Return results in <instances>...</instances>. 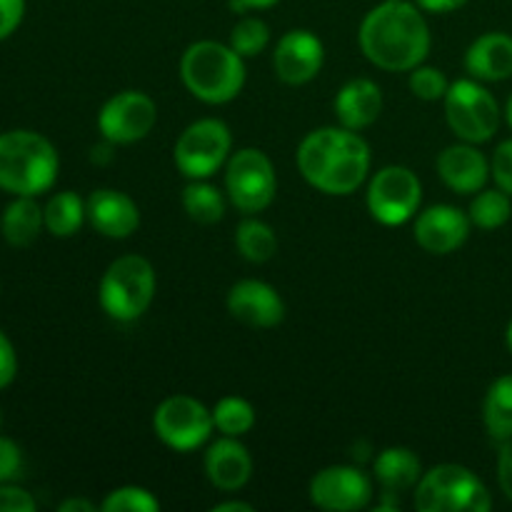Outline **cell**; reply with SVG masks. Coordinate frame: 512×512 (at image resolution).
<instances>
[{"label": "cell", "mask_w": 512, "mask_h": 512, "mask_svg": "<svg viewBox=\"0 0 512 512\" xmlns=\"http://www.w3.org/2000/svg\"><path fill=\"white\" fill-rule=\"evenodd\" d=\"M35 500L20 488H0V512H33Z\"/></svg>", "instance_id": "d590c367"}, {"label": "cell", "mask_w": 512, "mask_h": 512, "mask_svg": "<svg viewBox=\"0 0 512 512\" xmlns=\"http://www.w3.org/2000/svg\"><path fill=\"white\" fill-rule=\"evenodd\" d=\"M213 423L223 435L240 438L255 425V410L248 400L228 395V398L218 400V405L213 408Z\"/></svg>", "instance_id": "83f0119b"}, {"label": "cell", "mask_w": 512, "mask_h": 512, "mask_svg": "<svg viewBox=\"0 0 512 512\" xmlns=\"http://www.w3.org/2000/svg\"><path fill=\"white\" fill-rule=\"evenodd\" d=\"M498 478H500V488H503V493L512 500V438L505 440L503 450H500Z\"/></svg>", "instance_id": "74e56055"}, {"label": "cell", "mask_w": 512, "mask_h": 512, "mask_svg": "<svg viewBox=\"0 0 512 512\" xmlns=\"http://www.w3.org/2000/svg\"><path fill=\"white\" fill-rule=\"evenodd\" d=\"M88 218L98 233L108 238H130L140 225L138 205L120 190H95L88 198Z\"/></svg>", "instance_id": "e0dca14e"}, {"label": "cell", "mask_w": 512, "mask_h": 512, "mask_svg": "<svg viewBox=\"0 0 512 512\" xmlns=\"http://www.w3.org/2000/svg\"><path fill=\"white\" fill-rule=\"evenodd\" d=\"M205 473H208L210 483L215 488L225 490V493H233V490H240L250 480L253 460H250V453L245 450V445H240L238 440L225 435L223 440L210 445L208 455H205Z\"/></svg>", "instance_id": "ac0fdd59"}, {"label": "cell", "mask_w": 512, "mask_h": 512, "mask_svg": "<svg viewBox=\"0 0 512 512\" xmlns=\"http://www.w3.org/2000/svg\"><path fill=\"white\" fill-rule=\"evenodd\" d=\"M512 215L510 195L505 190H485L470 203V223L483 230H495L505 225Z\"/></svg>", "instance_id": "f1b7e54d"}, {"label": "cell", "mask_w": 512, "mask_h": 512, "mask_svg": "<svg viewBox=\"0 0 512 512\" xmlns=\"http://www.w3.org/2000/svg\"><path fill=\"white\" fill-rule=\"evenodd\" d=\"M225 188L235 208L243 213H260L268 208L278 188L275 168L268 155L255 148L238 150L228 163Z\"/></svg>", "instance_id": "ba28073f"}, {"label": "cell", "mask_w": 512, "mask_h": 512, "mask_svg": "<svg viewBox=\"0 0 512 512\" xmlns=\"http://www.w3.org/2000/svg\"><path fill=\"white\" fill-rule=\"evenodd\" d=\"M415 508L420 512H488L493 498L473 470L448 463L420 478Z\"/></svg>", "instance_id": "8992f818"}, {"label": "cell", "mask_w": 512, "mask_h": 512, "mask_svg": "<svg viewBox=\"0 0 512 512\" xmlns=\"http://www.w3.org/2000/svg\"><path fill=\"white\" fill-rule=\"evenodd\" d=\"M183 208L188 213L190 220L200 225H213L218 220H223L225 215V198L218 188L208 183H190L183 190Z\"/></svg>", "instance_id": "4316f807"}, {"label": "cell", "mask_w": 512, "mask_h": 512, "mask_svg": "<svg viewBox=\"0 0 512 512\" xmlns=\"http://www.w3.org/2000/svg\"><path fill=\"white\" fill-rule=\"evenodd\" d=\"M468 0H418V8L428 10V13H450V10H458Z\"/></svg>", "instance_id": "f35d334b"}, {"label": "cell", "mask_w": 512, "mask_h": 512, "mask_svg": "<svg viewBox=\"0 0 512 512\" xmlns=\"http://www.w3.org/2000/svg\"><path fill=\"white\" fill-rule=\"evenodd\" d=\"M270 43L268 25L260 18H243L230 33V48L243 58H253V55L263 53Z\"/></svg>", "instance_id": "f546056e"}, {"label": "cell", "mask_w": 512, "mask_h": 512, "mask_svg": "<svg viewBox=\"0 0 512 512\" xmlns=\"http://www.w3.org/2000/svg\"><path fill=\"white\" fill-rule=\"evenodd\" d=\"M508 120H510V125H512V95H510V100H508Z\"/></svg>", "instance_id": "f6af8a7d"}, {"label": "cell", "mask_w": 512, "mask_h": 512, "mask_svg": "<svg viewBox=\"0 0 512 512\" xmlns=\"http://www.w3.org/2000/svg\"><path fill=\"white\" fill-rule=\"evenodd\" d=\"M420 200H423V188H420L418 175L403 165H388L370 180L368 210L378 223H408L418 213Z\"/></svg>", "instance_id": "8fae6325"}, {"label": "cell", "mask_w": 512, "mask_h": 512, "mask_svg": "<svg viewBox=\"0 0 512 512\" xmlns=\"http://www.w3.org/2000/svg\"><path fill=\"white\" fill-rule=\"evenodd\" d=\"M45 225V213L40 205L35 203L33 195H18V200L5 208L3 220H0V230L3 238L15 248H25V245L35 243L40 235V228Z\"/></svg>", "instance_id": "603a6c76"}, {"label": "cell", "mask_w": 512, "mask_h": 512, "mask_svg": "<svg viewBox=\"0 0 512 512\" xmlns=\"http://www.w3.org/2000/svg\"><path fill=\"white\" fill-rule=\"evenodd\" d=\"M25 13V0H0V40L8 38L20 25Z\"/></svg>", "instance_id": "e575fe53"}, {"label": "cell", "mask_w": 512, "mask_h": 512, "mask_svg": "<svg viewBox=\"0 0 512 512\" xmlns=\"http://www.w3.org/2000/svg\"><path fill=\"white\" fill-rule=\"evenodd\" d=\"M465 68L478 80H505L512 75V38L485 33L465 53Z\"/></svg>", "instance_id": "44dd1931"}, {"label": "cell", "mask_w": 512, "mask_h": 512, "mask_svg": "<svg viewBox=\"0 0 512 512\" xmlns=\"http://www.w3.org/2000/svg\"><path fill=\"white\" fill-rule=\"evenodd\" d=\"M58 153L33 130L0 135V188L15 195H38L55 183Z\"/></svg>", "instance_id": "277c9868"}, {"label": "cell", "mask_w": 512, "mask_h": 512, "mask_svg": "<svg viewBox=\"0 0 512 512\" xmlns=\"http://www.w3.org/2000/svg\"><path fill=\"white\" fill-rule=\"evenodd\" d=\"M383 110V93L368 78H355L340 88L335 98V115L340 125L350 130H363L378 120Z\"/></svg>", "instance_id": "ffe728a7"}, {"label": "cell", "mask_w": 512, "mask_h": 512, "mask_svg": "<svg viewBox=\"0 0 512 512\" xmlns=\"http://www.w3.org/2000/svg\"><path fill=\"white\" fill-rule=\"evenodd\" d=\"M448 80L438 68H413L410 73V90L423 100H440L448 93Z\"/></svg>", "instance_id": "1f68e13d"}, {"label": "cell", "mask_w": 512, "mask_h": 512, "mask_svg": "<svg viewBox=\"0 0 512 512\" xmlns=\"http://www.w3.org/2000/svg\"><path fill=\"white\" fill-rule=\"evenodd\" d=\"M470 235V218L453 205H433L415 220V240L433 255H448L458 250Z\"/></svg>", "instance_id": "9a60e30c"}, {"label": "cell", "mask_w": 512, "mask_h": 512, "mask_svg": "<svg viewBox=\"0 0 512 512\" xmlns=\"http://www.w3.org/2000/svg\"><path fill=\"white\" fill-rule=\"evenodd\" d=\"M360 48L378 68L400 73L428 58L430 30L423 13L405 0H385L360 25Z\"/></svg>", "instance_id": "6da1fadb"}, {"label": "cell", "mask_w": 512, "mask_h": 512, "mask_svg": "<svg viewBox=\"0 0 512 512\" xmlns=\"http://www.w3.org/2000/svg\"><path fill=\"white\" fill-rule=\"evenodd\" d=\"M298 168L325 195H350L370 170V148L350 128H318L298 148Z\"/></svg>", "instance_id": "7a4b0ae2"}, {"label": "cell", "mask_w": 512, "mask_h": 512, "mask_svg": "<svg viewBox=\"0 0 512 512\" xmlns=\"http://www.w3.org/2000/svg\"><path fill=\"white\" fill-rule=\"evenodd\" d=\"M230 130L223 120L205 118L188 125L175 143V165L193 180L210 178L230 153Z\"/></svg>", "instance_id": "30bf717a"}, {"label": "cell", "mask_w": 512, "mask_h": 512, "mask_svg": "<svg viewBox=\"0 0 512 512\" xmlns=\"http://www.w3.org/2000/svg\"><path fill=\"white\" fill-rule=\"evenodd\" d=\"M235 245H238L240 255L250 263H268L275 253H278V238H275L273 228L265 225L263 220L248 218L238 225L235 230Z\"/></svg>", "instance_id": "484cf974"}, {"label": "cell", "mask_w": 512, "mask_h": 512, "mask_svg": "<svg viewBox=\"0 0 512 512\" xmlns=\"http://www.w3.org/2000/svg\"><path fill=\"white\" fill-rule=\"evenodd\" d=\"M483 415L490 438L503 443L512 438V375H503L490 385Z\"/></svg>", "instance_id": "cb8c5ba5"}, {"label": "cell", "mask_w": 512, "mask_h": 512, "mask_svg": "<svg viewBox=\"0 0 512 512\" xmlns=\"http://www.w3.org/2000/svg\"><path fill=\"white\" fill-rule=\"evenodd\" d=\"M448 125L465 143H485L500 125L498 100L475 80H455L445 93Z\"/></svg>", "instance_id": "52a82bcc"}, {"label": "cell", "mask_w": 512, "mask_h": 512, "mask_svg": "<svg viewBox=\"0 0 512 512\" xmlns=\"http://www.w3.org/2000/svg\"><path fill=\"white\" fill-rule=\"evenodd\" d=\"M490 173H493L495 183L500 190L512 195V140L498 145L493 155V165H490Z\"/></svg>", "instance_id": "d6a6232c"}, {"label": "cell", "mask_w": 512, "mask_h": 512, "mask_svg": "<svg viewBox=\"0 0 512 512\" xmlns=\"http://www.w3.org/2000/svg\"><path fill=\"white\" fill-rule=\"evenodd\" d=\"M15 373H18V360H15V350L10 340L0 333V388L13 383Z\"/></svg>", "instance_id": "8d00e7d4"}, {"label": "cell", "mask_w": 512, "mask_h": 512, "mask_svg": "<svg viewBox=\"0 0 512 512\" xmlns=\"http://www.w3.org/2000/svg\"><path fill=\"white\" fill-rule=\"evenodd\" d=\"M100 508L105 512H155L160 510V503L145 488L128 485V488L113 490Z\"/></svg>", "instance_id": "4dcf8cb0"}, {"label": "cell", "mask_w": 512, "mask_h": 512, "mask_svg": "<svg viewBox=\"0 0 512 512\" xmlns=\"http://www.w3.org/2000/svg\"><path fill=\"white\" fill-rule=\"evenodd\" d=\"M375 478L385 495H400L420 483V460L408 448H388L375 458Z\"/></svg>", "instance_id": "7402d4cb"}, {"label": "cell", "mask_w": 512, "mask_h": 512, "mask_svg": "<svg viewBox=\"0 0 512 512\" xmlns=\"http://www.w3.org/2000/svg\"><path fill=\"white\" fill-rule=\"evenodd\" d=\"M310 500L323 510L353 512L368 508L373 500V483L368 475L348 465L325 468L310 480Z\"/></svg>", "instance_id": "4fadbf2b"}, {"label": "cell", "mask_w": 512, "mask_h": 512, "mask_svg": "<svg viewBox=\"0 0 512 512\" xmlns=\"http://www.w3.org/2000/svg\"><path fill=\"white\" fill-rule=\"evenodd\" d=\"M60 512H95V505L88 503L83 498H70L65 503H60Z\"/></svg>", "instance_id": "60d3db41"}, {"label": "cell", "mask_w": 512, "mask_h": 512, "mask_svg": "<svg viewBox=\"0 0 512 512\" xmlns=\"http://www.w3.org/2000/svg\"><path fill=\"white\" fill-rule=\"evenodd\" d=\"M278 0H230V8L238 10V13H245V10H263V8H270V5H275Z\"/></svg>", "instance_id": "ab89813d"}, {"label": "cell", "mask_w": 512, "mask_h": 512, "mask_svg": "<svg viewBox=\"0 0 512 512\" xmlns=\"http://www.w3.org/2000/svg\"><path fill=\"white\" fill-rule=\"evenodd\" d=\"M155 295V270L143 255L113 260L100 280V305L118 323H133L150 308Z\"/></svg>", "instance_id": "5b68a950"}, {"label": "cell", "mask_w": 512, "mask_h": 512, "mask_svg": "<svg viewBox=\"0 0 512 512\" xmlns=\"http://www.w3.org/2000/svg\"><path fill=\"white\" fill-rule=\"evenodd\" d=\"M20 468H23V458H20V448L8 438H0V483L18 478Z\"/></svg>", "instance_id": "836d02e7"}, {"label": "cell", "mask_w": 512, "mask_h": 512, "mask_svg": "<svg viewBox=\"0 0 512 512\" xmlns=\"http://www.w3.org/2000/svg\"><path fill=\"white\" fill-rule=\"evenodd\" d=\"M213 510H215V512H228V510L250 512V510H253V505H248V503H240V500H230V503H220V505H215Z\"/></svg>", "instance_id": "7bdbcfd3"}, {"label": "cell", "mask_w": 512, "mask_h": 512, "mask_svg": "<svg viewBox=\"0 0 512 512\" xmlns=\"http://www.w3.org/2000/svg\"><path fill=\"white\" fill-rule=\"evenodd\" d=\"M155 435L168 448L178 453H190L200 448L213 433V413L190 395H173L158 405L153 415Z\"/></svg>", "instance_id": "9c48e42d"}, {"label": "cell", "mask_w": 512, "mask_h": 512, "mask_svg": "<svg viewBox=\"0 0 512 512\" xmlns=\"http://www.w3.org/2000/svg\"><path fill=\"white\" fill-rule=\"evenodd\" d=\"M158 120L153 98L140 90H123L103 105L98 115V128L113 145H130L143 140Z\"/></svg>", "instance_id": "7c38bea8"}, {"label": "cell", "mask_w": 512, "mask_h": 512, "mask_svg": "<svg viewBox=\"0 0 512 512\" xmlns=\"http://www.w3.org/2000/svg\"><path fill=\"white\" fill-rule=\"evenodd\" d=\"M325 48L310 30H290L280 38L273 53L275 73L283 83L303 85L313 80L323 68Z\"/></svg>", "instance_id": "5bb4252c"}, {"label": "cell", "mask_w": 512, "mask_h": 512, "mask_svg": "<svg viewBox=\"0 0 512 512\" xmlns=\"http://www.w3.org/2000/svg\"><path fill=\"white\" fill-rule=\"evenodd\" d=\"M110 140L105 145H95L93 148V155H90V158H93V163H110V160H113V148H110Z\"/></svg>", "instance_id": "b9f144b4"}, {"label": "cell", "mask_w": 512, "mask_h": 512, "mask_svg": "<svg viewBox=\"0 0 512 512\" xmlns=\"http://www.w3.org/2000/svg\"><path fill=\"white\" fill-rule=\"evenodd\" d=\"M228 310L250 328H275L285 318V303L278 290L263 280H240L230 288Z\"/></svg>", "instance_id": "2e32d148"}, {"label": "cell", "mask_w": 512, "mask_h": 512, "mask_svg": "<svg viewBox=\"0 0 512 512\" xmlns=\"http://www.w3.org/2000/svg\"><path fill=\"white\" fill-rule=\"evenodd\" d=\"M180 75L190 93L210 105H223L238 98L245 85L243 55L230 45L200 40L183 53Z\"/></svg>", "instance_id": "3957f363"}, {"label": "cell", "mask_w": 512, "mask_h": 512, "mask_svg": "<svg viewBox=\"0 0 512 512\" xmlns=\"http://www.w3.org/2000/svg\"><path fill=\"white\" fill-rule=\"evenodd\" d=\"M438 173L455 193H478L488 183V160L470 145H450L440 153Z\"/></svg>", "instance_id": "d6986e66"}, {"label": "cell", "mask_w": 512, "mask_h": 512, "mask_svg": "<svg viewBox=\"0 0 512 512\" xmlns=\"http://www.w3.org/2000/svg\"><path fill=\"white\" fill-rule=\"evenodd\" d=\"M45 228L55 235V238H70L80 230L85 215H88V205L78 198L75 193H58L48 200L45 205Z\"/></svg>", "instance_id": "d4e9b609"}, {"label": "cell", "mask_w": 512, "mask_h": 512, "mask_svg": "<svg viewBox=\"0 0 512 512\" xmlns=\"http://www.w3.org/2000/svg\"><path fill=\"white\" fill-rule=\"evenodd\" d=\"M508 348L512 350V320H510V325H508Z\"/></svg>", "instance_id": "ee69618b"}]
</instances>
